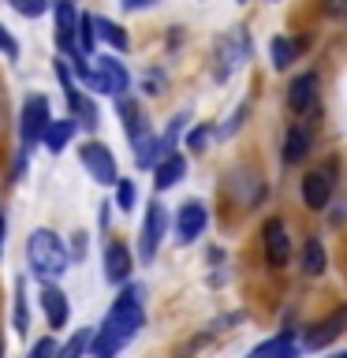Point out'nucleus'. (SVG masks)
<instances>
[{
  "label": "nucleus",
  "instance_id": "nucleus-25",
  "mask_svg": "<svg viewBox=\"0 0 347 358\" xmlns=\"http://www.w3.org/2000/svg\"><path fill=\"white\" fill-rule=\"evenodd\" d=\"M11 8H15L19 15H27V19H38V15H45L49 0H11Z\"/></svg>",
  "mask_w": 347,
  "mask_h": 358
},
{
  "label": "nucleus",
  "instance_id": "nucleus-23",
  "mask_svg": "<svg viewBox=\"0 0 347 358\" xmlns=\"http://www.w3.org/2000/svg\"><path fill=\"white\" fill-rule=\"evenodd\" d=\"M30 329V313H27V287H22V280L15 284V332L27 336Z\"/></svg>",
  "mask_w": 347,
  "mask_h": 358
},
{
  "label": "nucleus",
  "instance_id": "nucleus-8",
  "mask_svg": "<svg viewBox=\"0 0 347 358\" xmlns=\"http://www.w3.org/2000/svg\"><path fill=\"white\" fill-rule=\"evenodd\" d=\"M201 231H206V206H201V201H187V206L179 209V217H176L179 243H194Z\"/></svg>",
  "mask_w": 347,
  "mask_h": 358
},
{
  "label": "nucleus",
  "instance_id": "nucleus-24",
  "mask_svg": "<svg viewBox=\"0 0 347 358\" xmlns=\"http://www.w3.org/2000/svg\"><path fill=\"white\" fill-rule=\"evenodd\" d=\"M94 34H97V27H94V15H78V52H86L90 56V49H94Z\"/></svg>",
  "mask_w": 347,
  "mask_h": 358
},
{
  "label": "nucleus",
  "instance_id": "nucleus-9",
  "mask_svg": "<svg viewBox=\"0 0 347 358\" xmlns=\"http://www.w3.org/2000/svg\"><path fill=\"white\" fill-rule=\"evenodd\" d=\"M75 34H78V15L71 0H56V45L64 52H75Z\"/></svg>",
  "mask_w": 347,
  "mask_h": 358
},
{
  "label": "nucleus",
  "instance_id": "nucleus-11",
  "mask_svg": "<svg viewBox=\"0 0 347 358\" xmlns=\"http://www.w3.org/2000/svg\"><path fill=\"white\" fill-rule=\"evenodd\" d=\"M97 75H101V94H123L127 90V67L112 56H97Z\"/></svg>",
  "mask_w": 347,
  "mask_h": 358
},
{
  "label": "nucleus",
  "instance_id": "nucleus-4",
  "mask_svg": "<svg viewBox=\"0 0 347 358\" xmlns=\"http://www.w3.org/2000/svg\"><path fill=\"white\" fill-rule=\"evenodd\" d=\"M78 157H83L86 172L94 176L101 187H112V183H120V176H116V161H112V150H105L101 142H86L83 150H78Z\"/></svg>",
  "mask_w": 347,
  "mask_h": 358
},
{
  "label": "nucleus",
  "instance_id": "nucleus-13",
  "mask_svg": "<svg viewBox=\"0 0 347 358\" xmlns=\"http://www.w3.org/2000/svg\"><path fill=\"white\" fill-rule=\"evenodd\" d=\"M105 276L112 284H123V280L131 276V250L123 243H108L105 250Z\"/></svg>",
  "mask_w": 347,
  "mask_h": 358
},
{
  "label": "nucleus",
  "instance_id": "nucleus-32",
  "mask_svg": "<svg viewBox=\"0 0 347 358\" xmlns=\"http://www.w3.org/2000/svg\"><path fill=\"white\" fill-rule=\"evenodd\" d=\"M120 4H123V8H127V11H139V8H150V4H153V0H120Z\"/></svg>",
  "mask_w": 347,
  "mask_h": 358
},
{
  "label": "nucleus",
  "instance_id": "nucleus-28",
  "mask_svg": "<svg viewBox=\"0 0 347 358\" xmlns=\"http://www.w3.org/2000/svg\"><path fill=\"white\" fill-rule=\"evenodd\" d=\"M209 134H213V127H194V131H190V138H187V150H206Z\"/></svg>",
  "mask_w": 347,
  "mask_h": 358
},
{
  "label": "nucleus",
  "instance_id": "nucleus-27",
  "mask_svg": "<svg viewBox=\"0 0 347 358\" xmlns=\"http://www.w3.org/2000/svg\"><path fill=\"white\" fill-rule=\"evenodd\" d=\"M86 347H90V332H78V336H75V340H71V343L64 347L60 355H64V358H75V355H83Z\"/></svg>",
  "mask_w": 347,
  "mask_h": 358
},
{
  "label": "nucleus",
  "instance_id": "nucleus-15",
  "mask_svg": "<svg viewBox=\"0 0 347 358\" xmlns=\"http://www.w3.org/2000/svg\"><path fill=\"white\" fill-rule=\"evenodd\" d=\"M41 310H45V317H49L52 329H64V324H67V295L60 287L49 284L41 291Z\"/></svg>",
  "mask_w": 347,
  "mask_h": 358
},
{
  "label": "nucleus",
  "instance_id": "nucleus-30",
  "mask_svg": "<svg viewBox=\"0 0 347 358\" xmlns=\"http://www.w3.org/2000/svg\"><path fill=\"white\" fill-rule=\"evenodd\" d=\"M56 351H60V347H56L52 336H49V340H38V343L30 347V355H34V358H45V355H56Z\"/></svg>",
  "mask_w": 347,
  "mask_h": 358
},
{
  "label": "nucleus",
  "instance_id": "nucleus-33",
  "mask_svg": "<svg viewBox=\"0 0 347 358\" xmlns=\"http://www.w3.org/2000/svg\"><path fill=\"white\" fill-rule=\"evenodd\" d=\"M0 243H4V213H0Z\"/></svg>",
  "mask_w": 347,
  "mask_h": 358
},
{
  "label": "nucleus",
  "instance_id": "nucleus-31",
  "mask_svg": "<svg viewBox=\"0 0 347 358\" xmlns=\"http://www.w3.org/2000/svg\"><path fill=\"white\" fill-rule=\"evenodd\" d=\"M325 11L329 15H347V0H325Z\"/></svg>",
  "mask_w": 347,
  "mask_h": 358
},
{
  "label": "nucleus",
  "instance_id": "nucleus-18",
  "mask_svg": "<svg viewBox=\"0 0 347 358\" xmlns=\"http://www.w3.org/2000/svg\"><path fill=\"white\" fill-rule=\"evenodd\" d=\"M120 116H123V131H127V138L139 145L146 138V120H142V112L134 101H120Z\"/></svg>",
  "mask_w": 347,
  "mask_h": 358
},
{
  "label": "nucleus",
  "instance_id": "nucleus-10",
  "mask_svg": "<svg viewBox=\"0 0 347 358\" xmlns=\"http://www.w3.org/2000/svg\"><path fill=\"white\" fill-rule=\"evenodd\" d=\"M313 101H318V75L306 71V75H299L295 83H291V90H288V108L302 116L306 108H313Z\"/></svg>",
  "mask_w": 347,
  "mask_h": 358
},
{
  "label": "nucleus",
  "instance_id": "nucleus-14",
  "mask_svg": "<svg viewBox=\"0 0 347 358\" xmlns=\"http://www.w3.org/2000/svg\"><path fill=\"white\" fill-rule=\"evenodd\" d=\"M183 172H187V161L179 153H168V157H161V164H157V172H153V187L157 190L176 187L179 179H183Z\"/></svg>",
  "mask_w": 347,
  "mask_h": 358
},
{
  "label": "nucleus",
  "instance_id": "nucleus-2",
  "mask_svg": "<svg viewBox=\"0 0 347 358\" xmlns=\"http://www.w3.org/2000/svg\"><path fill=\"white\" fill-rule=\"evenodd\" d=\"M27 257H30V268L38 276H60V273H67V246L56 239L52 231H45V228L30 235Z\"/></svg>",
  "mask_w": 347,
  "mask_h": 358
},
{
  "label": "nucleus",
  "instance_id": "nucleus-7",
  "mask_svg": "<svg viewBox=\"0 0 347 358\" xmlns=\"http://www.w3.org/2000/svg\"><path fill=\"white\" fill-rule=\"evenodd\" d=\"M340 332H347V306H340L336 313H329L321 324H313V332L302 336V347H306V351H318V347H325L329 340H336Z\"/></svg>",
  "mask_w": 347,
  "mask_h": 358
},
{
  "label": "nucleus",
  "instance_id": "nucleus-26",
  "mask_svg": "<svg viewBox=\"0 0 347 358\" xmlns=\"http://www.w3.org/2000/svg\"><path fill=\"white\" fill-rule=\"evenodd\" d=\"M116 206L120 209L134 206V183H131V179H120V183H116Z\"/></svg>",
  "mask_w": 347,
  "mask_h": 358
},
{
  "label": "nucleus",
  "instance_id": "nucleus-20",
  "mask_svg": "<svg viewBox=\"0 0 347 358\" xmlns=\"http://www.w3.org/2000/svg\"><path fill=\"white\" fill-rule=\"evenodd\" d=\"M306 153H310V134L302 131V127H291L288 138H284V161L288 164H299Z\"/></svg>",
  "mask_w": 347,
  "mask_h": 358
},
{
  "label": "nucleus",
  "instance_id": "nucleus-3",
  "mask_svg": "<svg viewBox=\"0 0 347 358\" xmlns=\"http://www.w3.org/2000/svg\"><path fill=\"white\" fill-rule=\"evenodd\" d=\"M49 101L45 97H27V105H22V120H19V138H22V153L34 150L38 142H45V131H49Z\"/></svg>",
  "mask_w": 347,
  "mask_h": 358
},
{
  "label": "nucleus",
  "instance_id": "nucleus-22",
  "mask_svg": "<svg viewBox=\"0 0 347 358\" xmlns=\"http://www.w3.org/2000/svg\"><path fill=\"white\" fill-rule=\"evenodd\" d=\"M94 27H97V38H105L112 49H127V34H123L120 22H112V19H94Z\"/></svg>",
  "mask_w": 347,
  "mask_h": 358
},
{
  "label": "nucleus",
  "instance_id": "nucleus-6",
  "mask_svg": "<svg viewBox=\"0 0 347 358\" xmlns=\"http://www.w3.org/2000/svg\"><path fill=\"white\" fill-rule=\"evenodd\" d=\"M164 228H168V217H164V206L153 201L146 209V224H142V262H153L157 257V246L164 239Z\"/></svg>",
  "mask_w": 347,
  "mask_h": 358
},
{
  "label": "nucleus",
  "instance_id": "nucleus-19",
  "mask_svg": "<svg viewBox=\"0 0 347 358\" xmlns=\"http://www.w3.org/2000/svg\"><path fill=\"white\" fill-rule=\"evenodd\" d=\"M299 49H302V41H291V38H273V41H269V56H273L276 71L291 67V60L299 56Z\"/></svg>",
  "mask_w": 347,
  "mask_h": 358
},
{
  "label": "nucleus",
  "instance_id": "nucleus-21",
  "mask_svg": "<svg viewBox=\"0 0 347 358\" xmlns=\"http://www.w3.org/2000/svg\"><path fill=\"white\" fill-rule=\"evenodd\" d=\"M291 358L295 355V340H291V332L284 336H276V340H265V343H257L254 347V358Z\"/></svg>",
  "mask_w": 347,
  "mask_h": 358
},
{
  "label": "nucleus",
  "instance_id": "nucleus-16",
  "mask_svg": "<svg viewBox=\"0 0 347 358\" xmlns=\"http://www.w3.org/2000/svg\"><path fill=\"white\" fill-rule=\"evenodd\" d=\"M299 265H302V273H306V276H321V273H325L329 257H325L321 239H306V243H302V257H299Z\"/></svg>",
  "mask_w": 347,
  "mask_h": 358
},
{
  "label": "nucleus",
  "instance_id": "nucleus-12",
  "mask_svg": "<svg viewBox=\"0 0 347 358\" xmlns=\"http://www.w3.org/2000/svg\"><path fill=\"white\" fill-rule=\"evenodd\" d=\"M332 198V179L325 172H310L302 179V201H306V209H325Z\"/></svg>",
  "mask_w": 347,
  "mask_h": 358
},
{
  "label": "nucleus",
  "instance_id": "nucleus-29",
  "mask_svg": "<svg viewBox=\"0 0 347 358\" xmlns=\"http://www.w3.org/2000/svg\"><path fill=\"white\" fill-rule=\"evenodd\" d=\"M0 52H4L8 60H15V56H19V45H15V38L8 34V27H0Z\"/></svg>",
  "mask_w": 347,
  "mask_h": 358
},
{
  "label": "nucleus",
  "instance_id": "nucleus-1",
  "mask_svg": "<svg viewBox=\"0 0 347 358\" xmlns=\"http://www.w3.org/2000/svg\"><path fill=\"white\" fill-rule=\"evenodd\" d=\"M142 291L139 287H127L123 295L112 302V310H108V317L105 324H101V332L90 340V355H97V358H108V355H116L123 343L131 340L134 332L142 329V321H146V313H142V302H139Z\"/></svg>",
  "mask_w": 347,
  "mask_h": 358
},
{
  "label": "nucleus",
  "instance_id": "nucleus-5",
  "mask_svg": "<svg viewBox=\"0 0 347 358\" xmlns=\"http://www.w3.org/2000/svg\"><path fill=\"white\" fill-rule=\"evenodd\" d=\"M262 246H265V262L273 268H284L288 257H291V239H288V228L284 220H265L262 228Z\"/></svg>",
  "mask_w": 347,
  "mask_h": 358
},
{
  "label": "nucleus",
  "instance_id": "nucleus-17",
  "mask_svg": "<svg viewBox=\"0 0 347 358\" xmlns=\"http://www.w3.org/2000/svg\"><path fill=\"white\" fill-rule=\"evenodd\" d=\"M75 131H78L75 120H52L49 131H45V145H49V153H60L64 145L75 138Z\"/></svg>",
  "mask_w": 347,
  "mask_h": 358
}]
</instances>
